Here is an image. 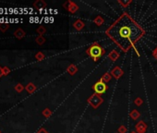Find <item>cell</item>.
<instances>
[{"label": "cell", "mask_w": 157, "mask_h": 133, "mask_svg": "<svg viewBox=\"0 0 157 133\" xmlns=\"http://www.w3.org/2000/svg\"><path fill=\"white\" fill-rule=\"evenodd\" d=\"M106 34L123 52L127 53L130 48H134L137 55L139 56L135 43L144 36L145 30L129 13L124 12L113 22L106 29Z\"/></svg>", "instance_id": "1"}, {"label": "cell", "mask_w": 157, "mask_h": 133, "mask_svg": "<svg viewBox=\"0 0 157 133\" xmlns=\"http://www.w3.org/2000/svg\"><path fill=\"white\" fill-rule=\"evenodd\" d=\"M86 54L90 56L91 58L93 59V61L96 62L100 57L104 56L106 50H104V48L100 45L98 43H93L88 49L86 50Z\"/></svg>", "instance_id": "2"}, {"label": "cell", "mask_w": 157, "mask_h": 133, "mask_svg": "<svg viewBox=\"0 0 157 133\" xmlns=\"http://www.w3.org/2000/svg\"><path fill=\"white\" fill-rule=\"evenodd\" d=\"M103 102H104V99L100 96V94H91L89 98L87 99V103L94 109H97L99 106L103 104Z\"/></svg>", "instance_id": "3"}, {"label": "cell", "mask_w": 157, "mask_h": 133, "mask_svg": "<svg viewBox=\"0 0 157 133\" xmlns=\"http://www.w3.org/2000/svg\"><path fill=\"white\" fill-rule=\"evenodd\" d=\"M108 89V86L106 85V83L103 82L102 81H99L93 84V90L94 91V94H104V92H106L107 91Z\"/></svg>", "instance_id": "4"}, {"label": "cell", "mask_w": 157, "mask_h": 133, "mask_svg": "<svg viewBox=\"0 0 157 133\" xmlns=\"http://www.w3.org/2000/svg\"><path fill=\"white\" fill-rule=\"evenodd\" d=\"M63 6L68 12H70V13H75L78 10V8H80L77 4L73 1H67Z\"/></svg>", "instance_id": "5"}, {"label": "cell", "mask_w": 157, "mask_h": 133, "mask_svg": "<svg viewBox=\"0 0 157 133\" xmlns=\"http://www.w3.org/2000/svg\"><path fill=\"white\" fill-rule=\"evenodd\" d=\"M147 124L143 120H139L136 125H135V130L137 133H145L147 130Z\"/></svg>", "instance_id": "6"}, {"label": "cell", "mask_w": 157, "mask_h": 133, "mask_svg": "<svg viewBox=\"0 0 157 133\" xmlns=\"http://www.w3.org/2000/svg\"><path fill=\"white\" fill-rule=\"evenodd\" d=\"M123 74H124L123 69H122L121 68H119L118 66H115V68L113 69H112V71H111V75H112V76L114 77L116 79H119L122 76H123Z\"/></svg>", "instance_id": "7"}, {"label": "cell", "mask_w": 157, "mask_h": 133, "mask_svg": "<svg viewBox=\"0 0 157 133\" xmlns=\"http://www.w3.org/2000/svg\"><path fill=\"white\" fill-rule=\"evenodd\" d=\"M119 56H120L119 52H118V51H116V50H112V51L108 54V58L110 59L112 62H116L117 59L119 58Z\"/></svg>", "instance_id": "8"}, {"label": "cell", "mask_w": 157, "mask_h": 133, "mask_svg": "<svg viewBox=\"0 0 157 133\" xmlns=\"http://www.w3.org/2000/svg\"><path fill=\"white\" fill-rule=\"evenodd\" d=\"M73 27L75 28V30H77V31H78V32H80V31H81L82 29L85 27V23L81 20L78 19V20H76L75 21H74Z\"/></svg>", "instance_id": "9"}, {"label": "cell", "mask_w": 157, "mask_h": 133, "mask_svg": "<svg viewBox=\"0 0 157 133\" xmlns=\"http://www.w3.org/2000/svg\"><path fill=\"white\" fill-rule=\"evenodd\" d=\"M14 37H16L17 39H19V40H21V39H23L25 37V35H26V33L24 32V31L21 29V28H18L17 29L15 32H14Z\"/></svg>", "instance_id": "10"}, {"label": "cell", "mask_w": 157, "mask_h": 133, "mask_svg": "<svg viewBox=\"0 0 157 133\" xmlns=\"http://www.w3.org/2000/svg\"><path fill=\"white\" fill-rule=\"evenodd\" d=\"M33 7L36 10H42V8H45L46 7V3L43 0H37L33 3Z\"/></svg>", "instance_id": "11"}, {"label": "cell", "mask_w": 157, "mask_h": 133, "mask_svg": "<svg viewBox=\"0 0 157 133\" xmlns=\"http://www.w3.org/2000/svg\"><path fill=\"white\" fill-rule=\"evenodd\" d=\"M67 71L69 75H71V76H73L74 74H76L78 72V68L77 66L75 64H70L67 69Z\"/></svg>", "instance_id": "12"}, {"label": "cell", "mask_w": 157, "mask_h": 133, "mask_svg": "<svg viewBox=\"0 0 157 133\" xmlns=\"http://www.w3.org/2000/svg\"><path fill=\"white\" fill-rule=\"evenodd\" d=\"M36 89H37V88H36V86L34 85V84H33L32 82H29V83L27 84V85L25 86V90L27 91L30 94H33V92L36 91Z\"/></svg>", "instance_id": "13"}, {"label": "cell", "mask_w": 157, "mask_h": 133, "mask_svg": "<svg viewBox=\"0 0 157 133\" xmlns=\"http://www.w3.org/2000/svg\"><path fill=\"white\" fill-rule=\"evenodd\" d=\"M111 79H112V75H111V73L106 72V73H104L101 78H100V81H102L103 82L106 83V82H108V81H111Z\"/></svg>", "instance_id": "14"}, {"label": "cell", "mask_w": 157, "mask_h": 133, "mask_svg": "<svg viewBox=\"0 0 157 133\" xmlns=\"http://www.w3.org/2000/svg\"><path fill=\"white\" fill-rule=\"evenodd\" d=\"M129 117H131L133 120H137V119L141 117V114H139V112L137 109H133L131 112L129 113Z\"/></svg>", "instance_id": "15"}, {"label": "cell", "mask_w": 157, "mask_h": 133, "mask_svg": "<svg viewBox=\"0 0 157 133\" xmlns=\"http://www.w3.org/2000/svg\"><path fill=\"white\" fill-rule=\"evenodd\" d=\"M104 19L101 17V16H97L96 18L94 19V23L96 24L98 27H100V26H102L103 24H104Z\"/></svg>", "instance_id": "16"}, {"label": "cell", "mask_w": 157, "mask_h": 133, "mask_svg": "<svg viewBox=\"0 0 157 133\" xmlns=\"http://www.w3.org/2000/svg\"><path fill=\"white\" fill-rule=\"evenodd\" d=\"M8 27H9V24L7 23V22H2L0 23V32L1 33H6Z\"/></svg>", "instance_id": "17"}, {"label": "cell", "mask_w": 157, "mask_h": 133, "mask_svg": "<svg viewBox=\"0 0 157 133\" xmlns=\"http://www.w3.org/2000/svg\"><path fill=\"white\" fill-rule=\"evenodd\" d=\"M42 114H43V116L45 117H46V118H48V117H50L51 116H52V114H53V112L49 109V108H45V109H43V111L42 112Z\"/></svg>", "instance_id": "18"}, {"label": "cell", "mask_w": 157, "mask_h": 133, "mask_svg": "<svg viewBox=\"0 0 157 133\" xmlns=\"http://www.w3.org/2000/svg\"><path fill=\"white\" fill-rule=\"evenodd\" d=\"M35 43L37 44H39V45H43V44L45 43V38L43 36H40V35H39L38 37L35 38Z\"/></svg>", "instance_id": "19"}, {"label": "cell", "mask_w": 157, "mask_h": 133, "mask_svg": "<svg viewBox=\"0 0 157 133\" xmlns=\"http://www.w3.org/2000/svg\"><path fill=\"white\" fill-rule=\"evenodd\" d=\"M14 89H15V91H16L17 92H19V94H20V92H22L23 90H25V87H24L21 83H18V84H16V85H15Z\"/></svg>", "instance_id": "20"}, {"label": "cell", "mask_w": 157, "mask_h": 133, "mask_svg": "<svg viewBox=\"0 0 157 133\" xmlns=\"http://www.w3.org/2000/svg\"><path fill=\"white\" fill-rule=\"evenodd\" d=\"M45 58V56L43 52H38L35 54V59L37 61H43Z\"/></svg>", "instance_id": "21"}, {"label": "cell", "mask_w": 157, "mask_h": 133, "mask_svg": "<svg viewBox=\"0 0 157 133\" xmlns=\"http://www.w3.org/2000/svg\"><path fill=\"white\" fill-rule=\"evenodd\" d=\"M36 31H37V33H38L39 35H40V36H43V35L46 33V29L43 27V26H40V27H38Z\"/></svg>", "instance_id": "22"}, {"label": "cell", "mask_w": 157, "mask_h": 133, "mask_svg": "<svg viewBox=\"0 0 157 133\" xmlns=\"http://www.w3.org/2000/svg\"><path fill=\"white\" fill-rule=\"evenodd\" d=\"M132 1L131 0H129V1H122V0H118V4L122 7H128L130 3H131Z\"/></svg>", "instance_id": "23"}, {"label": "cell", "mask_w": 157, "mask_h": 133, "mask_svg": "<svg viewBox=\"0 0 157 133\" xmlns=\"http://www.w3.org/2000/svg\"><path fill=\"white\" fill-rule=\"evenodd\" d=\"M134 104L137 106H141L143 104V100L141 98V97H137V98L134 100Z\"/></svg>", "instance_id": "24"}, {"label": "cell", "mask_w": 157, "mask_h": 133, "mask_svg": "<svg viewBox=\"0 0 157 133\" xmlns=\"http://www.w3.org/2000/svg\"><path fill=\"white\" fill-rule=\"evenodd\" d=\"M117 132L118 133H127V128L124 125H121L119 126L118 130H117Z\"/></svg>", "instance_id": "25"}, {"label": "cell", "mask_w": 157, "mask_h": 133, "mask_svg": "<svg viewBox=\"0 0 157 133\" xmlns=\"http://www.w3.org/2000/svg\"><path fill=\"white\" fill-rule=\"evenodd\" d=\"M2 69H3L4 76H7V75L10 73V69L7 68V66H2Z\"/></svg>", "instance_id": "26"}, {"label": "cell", "mask_w": 157, "mask_h": 133, "mask_svg": "<svg viewBox=\"0 0 157 133\" xmlns=\"http://www.w3.org/2000/svg\"><path fill=\"white\" fill-rule=\"evenodd\" d=\"M152 57H154V59L157 60V46L154 49V51H152Z\"/></svg>", "instance_id": "27"}, {"label": "cell", "mask_w": 157, "mask_h": 133, "mask_svg": "<svg viewBox=\"0 0 157 133\" xmlns=\"http://www.w3.org/2000/svg\"><path fill=\"white\" fill-rule=\"evenodd\" d=\"M36 133H48V131H47L45 128H40Z\"/></svg>", "instance_id": "28"}, {"label": "cell", "mask_w": 157, "mask_h": 133, "mask_svg": "<svg viewBox=\"0 0 157 133\" xmlns=\"http://www.w3.org/2000/svg\"><path fill=\"white\" fill-rule=\"evenodd\" d=\"M4 76L3 74V69H2V66H0V78H2Z\"/></svg>", "instance_id": "29"}, {"label": "cell", "mask_w": 157, "mask_h": 133, "mask_svg": "<svg viewBox=\"0 0 157 133\" xmlns=\"http://www.w3.org/2000/svg\"><path fill=\"white\" fill-rule=\"evenodd\" d=\"M130 133H137V132H136V131H131Z\"/></svg>", "instance_id": "30"}, {"label": "cell", "mask_w": 157, "mask_h": 133, "mask_svg": "<svg viewBox=\"0 0 157 133\" xmlns=\"http://www.w3.org/2000/svg\"><path fill=\"white\" fill-rule=\"evenodd\" d=\"M116 133H118V132H116Z\"/></svg>", "instance_id": "31"}, {"label": "cell", "mask_w": 157, "mask_h": 133, "mask_svg": "<svg viewBox=\"0 0 157 133\" xmlns=\"http://www.w3.org/2000/svg\"><path fill=\"white\" fill-rule=\"evenodd\" d=\"M0 133H1V131H0Z\"/></svg>", "instance_id": "32"}]
</instances>
